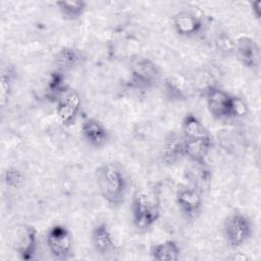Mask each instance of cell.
Listing matches in <instances>:
<instances>
[{"instance_id":"9a60e30c","label":"cell","mask_w":261,"mask_h":261,"mask_svg":"<svg viewBox=\"0 0 261 261\" xmlns=\"http://www.w3.org/2000/svg\"><path fill=\"white\" fill-rule=\"evenodd\" d=\"M182 137L186 140H208L212 139L211 135L201 122V120L193 113L189 112L181 121Z\"/></svg>"},{"instance_id":"3957f363","label":"cell","mask_w":261,"mask_h":261,"mask_svg":"<svg viewBox=\"0 0 261 261\" xmlns=\"http://www.w3.org/2000/svg\"><path fill=\"white\" fill-rule=\"evenodd\" d=\"M252 223L248 216L236 211L227 215L223 222V236L233 249L242 247L252 236Z\"/></svg>"},{"instance_id":"5bb4252c","label":"cell","mask_w":261,"mask_h":261,"mask_svg":"<svg viewBox=\"0 0 261 261\" xmlns=\"http://www.w3.org/2000/svg\"><path fill=\"white\" fill-rule=\"evenodd\" d=\"M91 241L95 251L103 256L115 251V241L109 226L102 222L97 224L91 233Z\"/></svg>"},{"instance_id":"603a6c76","label":"cell","mask_w":261,"mask_h":261,"mask_svg":"<svg viewBox=\"0 0 261 261\" xmlns=\"http://www.w3.org/2000/svg\"><path fill=\"white\" fill-rule=\"evenodd\" d=\"M215 44L217 49L223 54L230 55L234 53V42L225 33L218 34L215 40Z\"/></svg>"},{"instance_id":"7a4b0ae2","label":"cell","mask_w":261,"mask_h":261,"mask_svg":"<svg viewBox=\"0 0 261 261\" xmlns=\"http://www.w3.org/2000/svg\"><path fill=\"white\" fill-rule=\"evenodd\" d=\"M132 215L138 230H148L160 217V206L156 197L147 192L136 193L132 202Z\"/></svg>"},{"instance_id":"8992f818","label":"cell","mask_w":261,"mask_h":261,"mask_svg":"<svg viewBox=\"0 0 261 261\" xmlns=\"http://www.w3.org/2000/svg\"><path fill=\"white\" fill-rule=\"evenodd\" d=\"M130 80L139 89H150L160 79V69L155 62L147 57H134L129 63Z\"/></svg>"},{"instance_id":"5b68a950","label":"cell","mask_w":261,"mask_h":261,"mask_svg":"<svg viewBox=\"0 0 261 261\" xmlns=\"http://www.w3.org/2000/svg\"><path fill=\"white\" fill-rule=\"evenodd\" d=\"M36 228L29 224H20L11 229V247L21 260L30 261L34 259L38 244Z\"/></svg>"},{"instance_id":"7c38bea8","label":"cell","mask_w":261,"mask_h":261,"mask_svg":"<svg viewBox=\"0 0 261 261\" xmlns=\"http://www.w3.org/2000/svg\"><path fill=\"white\" fill-rule=\"evenodd\" d=\"M82 135L92 147L102 148L109 140V133L104 124L96 118H87L82 124Z\"/></svg>"},{"instance_id":"30bf717a","label":"cell","mask_w":261,"mask_h":261,"mask_svg":"<svg viewBox=\"0 0 261 261\" xmlns=\"http://www.w3.org/2000/svg\"><path fill=\"white\" fill-rule=\"evenodd\" d=\"M81 105V97L75 91H70L65 94L64 98L57 103L56 107V114L59 121L65 126L73 124L77 117Z\"/></svg>"},{"instance_id":"4316f807","label":"cell","mask_w":261,"mask_h":261,"mask_svg":"<svg viewBox=\"0 0 261 261\" xmlns=\"http://www.w3.org/2000/svg\"><path fill=\"white\" fill-rule=\"evenodd\" d=\"M232 260H247V259H249V257H247L246 255H242V256H237V255H234L232 258H231Z\"/></svg>"},{"instance_id":"ffe728a7","label":"cell","mask_w":261,"mask_h":261,"mask_svg":"<svg viewBox=\"0 0 261 261\" xmlns=\"http://www.w3.org/2000/svg\"><path fill=\"white\" fill-rule=\"evenodd\" d=\"M164 88L167 97L171 100L178 101L186 99L188 96V90H186L182 82H180L177 77L169 76L168 79H166L164 83Z\"/></svg>"},{"instance_id":"e0dca14e","label":"cell","mask_w":261,"mask_h":261,"mask_svg":"<svg viewBox=\"0 0 261 261\" xmlns=\"http://www.w3.org/2000/svg\"><path fill=\"white\" fill-rule=\"evenodd\" d=\"M150 254L156 261H176L179 258L180 249L176 242L168 240L153 245Z\"/></svg>"},{"instance_id":"52a82bcc","label":"cell","mask_w":261,"mask_h":261,"mask_svg":"<svg viewBox=\"0 0 261 261\" xmlns=\"http://www.w3.org/2000/svg\"><path fill=\"white\" fill-rule=\"evenodd\" d=\"M207 108L210 114L216 119L232 117V97L224 90L209 86L205 91Z\"/></svg>"},{"instance_id":"d6986e66","label":"cell","mask_w":261,"mask_h":261,"mask_svg":"<svg viewBox=\"0 0 261 261\" xmlns=\"http://www.w3.org/2000/svg\"><path fill=\"white\" fill-rule=\"evenodd\" d=\"M55 62L61 69H71L75 67L82 59L81 53L73 47H62L55 54Z\"/></svg>"},{"instance_id":"4fadbf2b","label":"cell","mask_w":261,"mask_h":261,"mask_svg":"<svg viewBox=\"0 0 261 261\" xmlns=\"http://www.w3.org/2000/svg\"><path fill=\"white\" fill-rule=\"evenodd\" d=\"M185 157V138L176 133H170L163 141L161 159L166 165H172Z\"/></svg>"},{"instance_id":"cb8c5ba5","label":"cell","mask_w":261,"mask_h":261,"mask_svg":"<svg viewBox=\"0 0 261 261\" xmlns=\"http://www.w3.org/2000/svg\"><path fill=\"white\" fill-rule=\"evenodd\" d=\"M13 81L12 72L8 69L7 72H3L1 75V98L2 105L5 104V99L8 98L11 91V84Z\"/></svg>"},{"instance_id":"ba28073f","label":"cell","mask_w":261,"mask_h":261,"mask_svg":"<svg viewBox=\"0 0 261 261\" xmlns=\"http://www.w3.org/2000/svg\"><path fill=\"white\" fill-rule=\"evenodd\" d=\"M234 54L239 61L247 68L256 70L260 65V48L250 37H240L234 42Z\"/></svg>"},{"instance_id":"d4e9b609","label":"cell","mask_w":261,"mask_h":261,"mask_svg":"<svg viewBox=\"0 0 261 261\" xmlns=\"http://www.w3.org/2000/svg\"><path fill=\"white\" fill-rule=\"evenodd\" d=\"M248 113V106L240 97H232V117H242Z\"/></svg>"},{"instance_id":"6da1fadb","label":"cell","mask_w":261,"mask_h":261,"mask_svg":"<svg viewBox=\"0 0 261 261\" xmlns=\"http://www.w3.org/2000/svg\"><path fill=\"white\" fill-rule=\"evenodd\" d=\"M95 178L102 198L112 206L120 205L127 190V181L121 168L114 163L100 165L95 171Z\"/></svg>"},{"instance_id":"2e32d148","label":"cell","mask_w":261,"mask_h":261,"mask_svg":"<svg viewBox=\"0 0 261 261\" xmlns=\"http://www.w3.org/2000/svg\"><path fill=\"white\" fill-rule=\"evenodd\" d=\"M212 148V139L208 140H186L185 139V156L193 162L205 165L209 152Z\"/></svg>"},{"instance_id":"ac0fdd59","label":"cell","mask_w":261,"mask_h":261,"mask_svg":"<svg viewBox=\"0 0 261 261\" xmlns=\"http://www.w3.org/2000/svg\"><path fill=\"white\" fill-rule=\"evenodd\" d=\"M55 5L62 17L67 20L79 19L87 9V3L80 0L57 1L55 2Z\"/></svg>"},{"instance_id":"44dd1931","label":"cell","mask_w":261,"mask_h":261,"mask_svg":"<svg viewBox=\"0 0 261 261\" xmlns=\"http://www.w3.org/2000/svg\"><path fill=\"white\" fill-rule=\"evenodd\" d=\"M47 91L52 95H58L64 92V75L60 70L50 73L47 82Z\"/></svg>"},{"instance_id":"484cf974","label":"cell","mask_w":261,"mask_h":261,"mask_svg":"<svg viewBox=\"0 0 261 261\" xmlns=\"http://www.w3.org/2000/svg\"><path fill=\"white\" fill-rule=\"evenodd\" d=\"M250 5H251V9H252L254 16L259 19L261 16V0L253 1L250 3Z\"/></svg>"},{"instance_id":"8fae6325","label":"cell","mask_w":261,"mask_h":261,"mask_svg":"<svg viewBox=\"0 0 261 261\" xmlns=\"http://www.w3.org/2000/svg\"><path fill=\"white\" fill-rule=\"evenodd\" d=\"M173 27L179 36L192 37L203 30L204 21L194 12L179 11L173 17Z\"/></svg>"},{"instance_id":"9c48e42d","label":"cell","mask_w":261,"mask_h":261,"mask_svg":"<svg viewBox=\"0 0 261 261\" xmlns=\"http://www.w3.org/2000/svg\"><path fill=\"white\" fill-rule=\"evenodd\" d=\"M176 203L181 213L190 219L198 216L202 209V196L201 194L192 188L184 187L179 188L176 192Z\"/></svg>"},{"instance_id":"7402d4cb","label":"cell","mask_w":261,"mask_h":261,"mask_svg":"<svg viewBox=\"0 0 261 261\" xmlns=\"http://www.w3.org/2000/svg\"><path fill=\"white\" fill-rule=\"evenodd\" d=\"M23 173L16 167H9L4 173V181L7 187L16 189L19 188L23 182Z\"/></svg>"},{"instance_id":"277c9868","label":"cell","mask_w":261,"mask_h":261,"mask_svg":"<svg viewBox=\"0 0 261 261\" xmlns=\"http://www.w3.org/2000/svg\"><path fill=\"white\" fill-rule=\"evenodd\" d=\"M46 244L51 256L60 261L72 257L73 242L69 229L62 224L52 225L46 234Z\"/></svg>"}]
</instances>
